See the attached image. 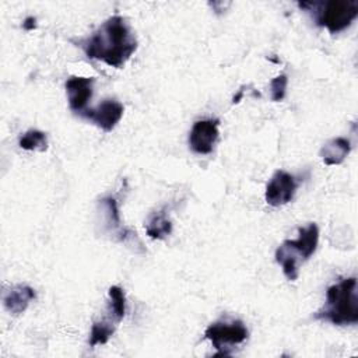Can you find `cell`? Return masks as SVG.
<instances>
[{
  "label": "cell",
  "instance_id": "obj_1",
  "mask_svg": "<svg viewBox=\"0 0 358 358\" xmlns=\"http://www.w3.org/2000/svg\"><path fill=\"white\" fill-rule=\"evenodd\" d=\"M137 39L126 20L115 14L105 20L88 38L78 42L88 59L120 69L137 50Z\"/></svg>",
  "mask_w": 358,
  "mask_h": 358
},
{
  "label": "cell",
  "instance_id": "obj_2",
  "mask_svg": "<svg viewBox=\"0 0 358 358\" xmlns=\"http://www.w3.org/2000/svg\"><path fill=\"white\" fill-rule=\"evenodd\" d=\"M315 319L330 322L336 326L358 323L357 278L348 277L330 285L326 291V302L319 309Z\"/></svg>",
  "mask_w": 358,
  "mask_h": 358
},
{
  "label": "cell",
  "instance_id": "obj_3",
  "mask_svg": "<svg viewBox=\"0 0 358 358\" xmlns=\"http://www.w3.org/2000/svg\"><path fill=\"white\" fill-rule=\"evenodd\" d=\"M319 243V228L315 222L298 229L296 239H285L275 250V262L281 266L284 275L289 281L298 278L299 264L309 260Z\"/></svg>",
  "mask_w": 358,
  "mask_h": 358
},
{
  "label": "cell",
  "instance_id": "obj_4",
  "mask_svg": "<svg viewBox=\"0 0 358 358\" xmlns=\"http://www.w3.org/2000/svg\"><path fill=\"white\" fill-rule=\"evenodd\" d=\"M299 8L313 15L316 25L324 27L330 34H338L348 28L358 17L357 0H329V1H302Z\"/></svg>",
  "mask_w": 358,
  "mask_h": 358
},
{
  "label": "cell",
  "instance_id": "obj_5",
  "mask_svg": "<svg viewBox=\"0 0 358 358\" xmlns=\"http://www.w3.org/2000/svg\"><path fill=\"white\" fill-rule=\"evenodd\" d=\"M248 337L249 331L242 320H218L204 330V338L210 340L217 355H229V348L242 344Z\"/></svg>",
  "mask_w": 358,
  "mask_h": 358
},
{
  "label": "cell",
  "instance_id": "obj_6",
  "mask_svg": "<svg viewBox=\"0 0 358 358\" xmlns=\"http://www.w3.org/2000/svg\"><path fill=\"white\" fill-rule=\"evenodd\" d=\"M298 189V180L294 175L285 171H275L268 180L264 192L266 203L271 207H280L289 203Z\"/></svg>",
  "mask_w": 358,
  "mask_h": 358
},
{
  "label": "cell",
  "instance_id": "obj_7",
  "mask_svg": "<svg viewBox=\"0 0 358 358\" xmlns=\"http://www.w3.org/2000/svg\"><path fill=\"white\" fill-rule=\"evenodd\" d=\"M218 126V119L196 120L189 133V145L192 151L200 155L210 154L220 136Z\"/></svg>",
  "mask_w": 358,
  "mask_h": 358
},
{
  "label": "cell",
  "instance_id": "obj_8",
  "mask_svg": "<svg viewBox=\"0 0 358 358\" xmlns=\"http://www.w3.org/2000/svg\"><path fill=\"white\" fill-rule=\"evenodd\" d=\"M124 108L123 105L113 98L103 99L95 108L85 109L80 113L81 117L92 122L95 126L102 129L103 131H112L115 126L120 122L123 116Z\"/></svg>",
  "mask_w": 358,
  "mask_h": 358
},
{
  "label": "cell",
  "instance_id": "obj_9",
  "mask_svg": "<svg viewBox=\"0 0 358 358\" xmlns=\"http://www.w3.org/2000/svg\"><path fill=\"white\" fill-rule=\"evenodd\" d=\"M94 83L95 80L92 77H84V76H71L67 78L66 81L67 101H69V108L74 113L80 115L87 109V105L92 98Z\"/></svg>",
  "mask_w": 358,
  "mask_h": 358
},
{
  "label": "cell",
  "instance_id": "obj_10",
  "mask_svg": "<svg viewBox=\"0 0 358 358\" xmlns=\"http://www.w3.org/2000/svg\"><path fill=\"white\" fill-rule=\"evenodd\" d=\"M36 298V292L29 285L17 284L10 287L3 294V305L11 315H21L28 305Z\"/></svg>",
  "mask_w": 358,
  "mask_h": 358
},
{
  "label": "cell",
  "instance_id": "obj_11",
  "mask_svg": "<svg viewBox=\"0 0 358 358\" xmlns=\"http://www.w3.org/2000/svg\"><path fill=\"white\" fill-rule=\"evenodd\" d=\"M351 151V141L347 137H334L323 144L319 151L326 165H340Z\"/></svg>",
  "mask_w": 358,
  "mask_h": 358
},
{
  "label": "cell",
  "instance_id": "obj_12",
  "mask_svg": "<svg viewBox=\"0 0 358 358\" xmlns=\"http://www.w3.org/2000/svg\"><path fill=\"white\" fill-rule=\"evenodd\" d=\"M99 206H101V211L105 215V224L108 227L109 231H117V236L119 241H126L129 236L136 235V232L133 234L130 229L123 228L122 229V222H120V214H119V207H117V201L116 199L108 196L99 200Z\"/></svg>",
  "mask_w": 358,
  "mask_h": 358
},
{
  "label": "cell",
  "instance_id": "obj_13",
  "mask_svg": "<svg viewBox=\"0 0 358 358\" xmlns=\"http://www.w3.org/2000/svg\"><path fill=\"white\" fill-rule=\"evenodd\" d=\"M106 316L95 320L92 323L91 327V333H90V347H95L99 344H106L109 341V338L113 336L115 330H116V323H119V320L106 310Z\"/></svg>",
  "mask_w": 358,
  "mask_h": 358
},
{
  "label": "cell",
  "instance_id": "obj_14",
  "mask_svg": "<svg viewBox=\"0 0 358 358\" xmlns=\"http://www.w3.org/2000/svg\"><path fill=\"white\" fill-rule=\"evenodd\" d=\"M145 232L151 239H165L168 235L172 232V221L168 218V213L165 208H161L155 211L147 225H145Z\"/></svg>",
  "mask_w": 358,
  "mask_h": 358
},
{
  "label": "cell",
  "instance_id": "obj_15",
  "mask_svg": "<svg viewBox=\"0 0 358 358\" xmlns=\"http://www.w3.org/2000/svg\"><path fill=\"white\" fill-rule=\"evenodd\" d=\"M18 145L27 151H46L48 150V136L45 131L31 129L20 137Z\"/></svg>",
  "mask_w": 358,
  "mask_h": 358
},
{
  "label": "cell",
  "instance_id": "obj_16",
  "mask_svg": "<svg viewBox=\"0 0 358 358\" xmlns=\"http://www.w3.org/2000/svg\"><path fill=\"white\" fill-rule=\"evenodd\" d=\"M108 312L112 313L119 322L123 320L126 315V295L124 291L119 285H112L108 289Z\"/></svg>",
  "mask_w": 358,
  "mask_h": 358
},
{
  "label": "cell",
  "instance_id": "obj_17",
  "mask_svg": "<svg viewBox=\"0 0 358 358\" xmlns=\"http://www.w3.org/2000/svg\"><path fill=\"white\" fill-rule=\"evenodd\" d=\"M287 85H288V77L285 74H280L270 81V92H271L270 98L273 102H280L284 99L287 92Z\"/></svg>",
  "mask_w": 358,
  "mask_h": 358
},
{
  "label": "cell",
  "instance_id": "obj_18",
  "mask_svg": "<svg viewBox=\"0 0 358 358\" xmlns=\"http://www.w3.org/2000/svg\"><path fill=\"white\" fill-rule=\"evenodd\" d=\"M22 28L25 31H32L36 28V18L35 17H27L22 22Z\"/></svg>",
  "mask_w": 358,
  "mask_h": 358
},
{
  "label": "cell",
  "instance_id": "obj_19",
  "mask_svg": "<svg viewBox=\"0 0 358 358\" xmlns=\"http://www.w3.org/2000/svg\"><path fill=\"white\" fill-rule=\"evenodd\" d=\"M242 95H243V90H239V92L232 98V102L234 103H238L239 101H241V98H242Z\"/></svg>",
  "mask_w": 358,
  "mask_h": 358
}]
</instances>
